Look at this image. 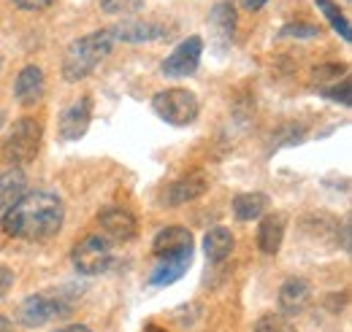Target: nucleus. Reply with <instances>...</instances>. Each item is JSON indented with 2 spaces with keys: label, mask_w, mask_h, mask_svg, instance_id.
I'll return each instance as SVG.
<instances>
[{
  "label": "nucleus",
  "mask_w": 352,
  "mask_h": 332,
  "mask_svg": "<svg viewBox=\"0 0 352 332\" xmlns=\"http://www.w3.org/2000/svg\"><path fill=\"white\" fill-rule=\"evenodd\" d=\"M74 311V294L68 289H52L30 294L16 308V322L22 327H44Z\"/></svg>",
  "instance_id": "obj_3"
},
{
  "label": "nucleus",
  "mask_w": 352,
  "mask_h": 332,
  "mask_svg": "<svg viewBox=\"0 0 352 332\" xmlns=\"http://www.w3.org/2000/svg\"><path fill=\"white\" fill-rule=\"evenodd\" d=\"M206 189H209L206 173H187V176L176 178L174 184L166 189L163 200H166V206H182V203H190V200L201 198Z\"/></svg>",
  "instance_id": "obj_14"
},
{
  "label": "nucleus",
  "mask_w": 352,
  "mask_h": 332,
  "mask_svg": "<svg viewBox=\"0 0 352 332\" xmlns=\"http://www.w3.org/2000/svg\"><path fill=\"white\" fill-rule=\"evenodd\" d=\"M109 36L114 41H125V43H152L160 41L168 36V30L157 22H141V19H125L114 27H109Z\"/></svg>",
  "instance_id": "obj_11"
},
{
  "label": "nucleus",
  "mask_w": 352,
  "mask_h": 332,
  "mask_svg": "<svg viewBox=\"0 0 352 332\" xmlns=\"http://www.w3.org/2000/svg\"><path fill=\"white\" fill-rule=\"evenodd\" d=\"M98 224L103 230V238L109 244H128L135 238V216L125 208H106L98 216Z\"/></svg>",
  "instance_id": "obj_9"
},
{
  "label": "nucleus",
  "mask_w": 352,
  "mask_h": 332,
  "mask_svg": "<svg viewBox=\"0 0 352 332\" xmlns=\"http://www.w3.org/2000/svg\"><path fill=\"white\" fill-rule=\"evenodd\" d=\"M0 332H14V324H11V319L0 316Z\"/></svg>",
  "instance_id": "obj_31"
},
{
  "label": "nucleus",
  "mask_w": 352,
  "mask_h": 332,
  "mask_svg": "<svg viewBox=\"0 0 352 332\" xmlns=\"http://www.w3.org/2000/svg\"><path fill=\"white\" fill-rule=\"evenodd\" d=\"M233 233L228 230V227H214V230H209L206 235H204V251H206V259L209 262H222V259H228L230 257V251H233Z\"/></svg>",
  "instance_id": "obj_19"
},
{
  "label": "nucleus",
  "mask_w": 352,
  "mask_h": 332,
  "mask_svg": "<svg viewBox=\"0 0 352 332\" xmlns=\"http://www.w3.org/2000/svg\"><path fill=\"white\" fill-rule=\"evenodd\" d=\"M230 206H233V216L239 222H252V219H258L265 211L268 195H263V192H241V195L233 198Z\"/></svg>",
  "instance_id": "obj_20"
},
{
  "label": "nucleus",
  "mask_w": 352,
  "mask_h": 332,
  "mask_svg": "<svg viewBox=\"0 0 352 332\" xmlns=\"http://www.w3.org/2000/svg\"><path fill=\"white\" fill-rule=\"evenodd\" d=\"M54 0H14V5L16 8H22V11H41L46 5H52Z\"/></svg>",
  "instance_id": "obj_28"
},
{
  "label": "nucleus",
  "mask_w": 352,
  "mask_h": 332,
  "mask_svg": "<svg viewBox=\"0 0 352 332\" xmlns=\"http://www.w3.org/2000/svg\"><path fill=\"white\" fill-rule=\"evenodd\" d=\"M190 262H192V254H179V257L160 259L149 273V287H171V284H176L190 270Z\"/></svg>",
  "instance_id": "obj_15"
},
{
  "label": "nucleus",
  "mask_w": 352,
  "mask_h": 332,
  "mask_svg": "<svg viewBox=\"0 0 352 332\" xmlns=\"http://www.w3.org/2000/svg\"><path fill=\"white\" fill-rule=\"evenodd\" d=\"M255 332H293V327L282 313H265V316L258 319Z\"/></svg>",
  "instance_id": "obj_24"
},
{
  "label": "nucleus",
  "mask_w": 352,
  "mask_h": 332,
  "mask_svg": "<svg viewBox=\"0 0 352 332\" xmlns=\"http://www.w3.org/2000/svg\"><path fill=\"white\" fill-rule=\"evenodd\" d=\"M41 138H44V130L36 119H30V117L16 119L3 141V160L11 163L14 167L28 165L30 160H36V154L41 149Z\"/></svg>",
  "instance_id": "obj_4"
},
{
  "label": "nucleus",
  "mask_w": 352,
  "mask_h": 332,
  "mask_svg": "<svg viewBox=\"0 0 352 332\" xmlns=\"http://www.w3.org/2000/svg\"><path fill=\"white\" fill-rule=\"evenodd\" d=\"M92 122V97L85 95L79 97L76 103H71L63 114H60V122H57V132L63 141H79L85 138Z\"/></svg>",
  "instance_id": "obj_8"
},
{
  "label": "nucleus",
  "mask_w": 352,
  "mask_h": 332,
  "mask_svg": "<svg viewBox=\"0 0 352 332\" xmlns=\"http://www.w3.org/2000/svg\"><path fill=\"white\" fill-rule=\"evenodd\" d=\"M71 262L82 276H100L111 268L114 251H111V244L103 235H87L74 246Z\"/></svg>",
  "instance_id": "obj_6"
},
{
  "label": "nucleus",
  "mask_w": 352,
  "mask_h": 332,
  "mask_svg": "<svg viewBox=\"0 0 352 332\" xmlns=\"http://www.w3.org/2000/svg\"><path fill=\"white\" fill-rule=\"evenodd\" d=\"M322 95L325 97H331V100H336V103H344V106H350V76L347 79H342L339 84H333V86H328V89H322Z\"/></svg>",
  "instance_id": "obj_26"
},
{
  "label": "nucleus",
  "mask_w": 352,
  "mask_h": 332,
  "mask_svg": "<svg viewBox=\"0 0 352 332\" xmlns=\"http://www.w3.org/2000/svg\"><path fill=\"white\" fill-rule=\"evenodd\" d=\"M65 206L52 192H33L3 213V233L16 241H46L60 233Z\"/></svg>",
  "instance_id": "obj_1"
},
{
  "label": "nucleus",
  "mask_w": 352,
  "mask_h": 332,
  "mask_svg": "<svg viewBox=\"0 0 352 332\" xmlns=\"http://www.w3.org/2000/svg\"><path fill=\"white\" fill-rule=\"evenodd\" d=\"M201 54H204V38L201 36H190L163 60L160 71H163V76H171V79L192 76L198 71V65H201Z\"/></svg>",
  "instance_id": "obj_7"
},
{
  "label": "nucleus",
  "mask_w": 352,
  "mask_h": 332,
  "mask_svg": "<svg viewBox=\"0 0 352 332\" xmlns=\"http://www.w3.org/2000/svg\"><path fill=\"white\" fill-rule=\"evenodd\" d=\"M311 300V289L304 278H287L279 289V311L282 316H296L301 313Z\"/></svg>",
  "instance_id": "obj_16"
},
{
  "label": "nucleus",
  "mask_w": 352,
  "mask_h": 332,
  "mask_svg": "<svg viewBox=\"0 0 352 332\" xmlns=\"http://www.w3.org/2000/svg\"><path fill=\"white\" fill-rule=\"evenodd\" d=\"M11 287H14V273L6 265H0V300L11 292Z\"/></svg>",
  "instance_id": "obj_27"
},
{
  "label": "nucleus",
  "mask_w": 352,
  "mask_h": 332,
  "mask_svg": "<svg viewBox=\"0 0 352 332\" xmlns=\"http://www.w3.org/2000/svg\"><path fill=\"white\" fill-rule=\"evenodd\" d=\"M206 22H209L212 41L217 46V51H225L233 43V36H236V5L228 3V0L214 3V8L209 11Z\"/></svg>",
  "instance_id": "obj_10"
},
{
  "label": "nucleus",
  "mask_w": 352,
  "mask_h": 332,
  "mask_svg": "<svg viewBox=\"0 0 352 332\" xmlns=\"http://www.w3.org/2000/svg\"><path fill=\"white\" fill-rule=\"evenodd\" d=\"M152 111L166 122L174 127H187L195 122L198 117V97L190 89H163L152 97Z\"/></svg>",
  "instance_id": "obj_5"
},
{
  "label": "nucleus",
  "mask_w": 352,
  "mask_h": 332,
  "mask_svg": "<svg viewBox=\"0 0 352 332\" xmlns=\"http://www.w3.org/2000/svg\"><path fill=\"white\" fill-rule=\"evenodd\" d=\"M347 76H350V68H347V65H339V62L320 65V68H314V73H311V79L320 86V92L328 89V86H333V84H339L342 79H347Z\"/></svg>",
  "instance_id": "obj_22"
},
{
  "label": "nucleus",
  "mask_w": 352,
  "mask_h": 332,
  "mask_svg": "<svg viewBox=\"0 0 352 332\" xmlns=\"http://www.w3.org/2000/svg\"><path fill=\"white\" fill-rule=\"evenodd\" d=\"M152 251L157 259H166V257H179V254H192V233L187 227H163L155 241H152Z\"/></svg>",
  "instance_id": "obj_12"
},
{
  "label": "nucleus",
  "mask_w": 352,
  "mask_h": 332,
  "mask_svg": "<svg viewBox=\"0 0 352 332\" xmlns=\"http://www.w3.org/2000/svg\"><path fill=\"white\" fill-rule=\"evenodd\" d=\"M144 5V0H100V8L106 14H133Z\"/></svg>",
  "instance_id": "obj_25"
},
{
  "label": "nucleus",
  "mask_w": 352,
  "mask_h": 332,
  "mask_svg": "<svg viewBox=\"0 0 352 332\" xmlns=\"http://www.w3.org/2000/svg\"><path fill=\"white\" fill-rule=\"evenodd\" d=\"M241 3V8H247V11H261L268 0H239Z\"/></svg>",
  "instance_id": "obj_29"
},
{
  "label": "nucleus",
  "mask_w": 352,
  "mask_h": 332,
  "mask_svg": "<svg viewBox=\"0 0 352 332\" xmlns=\"http://www.w3.org/2000/svg\"><path fill=\"white\" fill-rule=\"evenodd\" d=\"M114 38L109 36V30H95L89 36H82L65 49L63 57V79L68 84H76L87 79L89 73L111 54Z\"/></svg>",
  "instance_id": "obj_2"
},
{
  "label": "nucleus",
  "mask_w": 352,
  "mask_h": 332,
  "mask_svg": "<svg viewBox=\"0 0 352 332\" xmlns=\"http://www.w3.org/2000/svg\"><path fill=\"white\" fill-rule=\"evenodd\" d=\"M317 8L325 14V19L333 25V30L344 38V41L350 43L352 41V33H350V22H347V16L339 11V5L333 3V0H317Z\"/></svg>",
  "instance_id": "obj_21"
},
{
  "label": "nucleus",
  "mask_w": 352,
  "mask_h": 332,
  "mask_svg": "<svg viewBox=\"0 0 352 332\" xmlns=\"http://www.w3.org/2000/svg\"><path fill=\"white\" fill-rule=\"evenodd\" d=\"M285 241V213H268L258 224V249L263 254H276Z\"/></svg>",
  "instance_id": "obj_17"
},
{
  "label": "nucleus",
  "mask_w": 352,
  "mask_h": 332,
  "mask_svg": "<svg viewBox=\"0 0 352 332\" xmlns=\"http://www.w3.org/2000/svg\"><path fill=\"white\" fill-rule=\"evenodd\" d=\"M28 189V176L22 167H8L0 173V211H8L16 200L25 198Z\"/></svg>",
  "instance_id": "obj_18"
},
{
  "label": "nucleus",
  "mask_w": 352,
  "mask_h": 332,
  "mask_svg": "<svg viewBox=\"0 0 352 332\" xmlns=\"http://www.w3.org/2000/svg\"><path fill=\"white\" fill-rule=\"evenodd\" d=\"M44 92H46L44 71L38 65H25L19 71V76H16V82H14V97H16V103L25 106V108H30V106H36L44 97Z\"/></svg>",
  "instance_id": "obj_13"
},
{
  "label": "nucleus",
  "mask_w": 352,
  "mask_h": 332,
  "mask_svg": "<svg viewBox=\"0 0 352 332\" xmlns=\"http://www.w3.org/2000/svg\"><path fill=\"white\" fill-rule=\"evenodd\" d=\"M146 332H166V330H160V327H155V324H149V327H146Z\"/></svg>",
  "instance_id": "obj_32"
},
{
  "label": "nucleus",
  "mask_w": 352,
  "mask_h": 332,
  "mask_svg": "<svg viewBox=\"0 0 352 332\" xmlns=\"http://www.w3.org/2000/svg\"><path fill=\"white\" fill-rule=\"evenodd\" d=\"M317 36H320V27L309 22H293L279 30V38H317Z\"/></svg>",
  "instance_id": "obj_23"
},
{
  "label": "nucleus",
  "mask_w": 352,
  "mask_h": 332,
  "mask_svg": "<svg viewBox=\"0 0 352 332\" xmlns=\"http://www.w3.org/2000/svg\"><path fill=\"white\" fill-rule=\"evenodd\" d=\"M54 332H92L87 324H71V327H63V330H54Z\"/></svg>",
  "instance_id": "obj_30"
}]
</instances>
